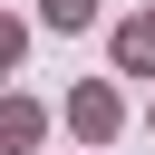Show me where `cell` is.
Instances as JSON below:
<instances>
[{
	"instance_id": "cell-5",
	"label": "cell",
	"mask_w": 155,
	"mask_h": 155,
	"mask_svg": "<svg viewBox=\"0 0 155 155\" xmlns=\"http://www.w3.org/2000/svg\"><path fill=\"white\" fill-rule=\"evenodd\" d=\"M19 58H29V29H19V19L0 10V68H19Z\"/></svg>"
},
{
	"instance_id": "cell-1",
	"label": "cell",
	"mask_w": 155,
	"mask_h": 155,
	"mask_svg": "<svg viewBox=\"0 0 155 155\" xmlns=\"http://www.w3.org/2000/svg\"><path fill=\"white\" fill-rule=\"evenodd\" d=\"M116 116H126V107H116V87H107V78H78V87H68V126H78V145H107V136H116Z\"/></svg>"
},
{
	"instance_id": "cell-4",
	"label": "cell",
	"mask_w": 155,
	"mask_h": 155,
	"mask_svg": "<svg viewBox=\"0 0 155 155\" xmlns=\"http://www.w3.org/2000/svg\"><path fill=\"white\" fill-rule=\"evenodd\" d=\"M39 19H48V29H87V19H97V0H39Z\"/></svg>"
},
{
	"instance_id": "cell-2",
	"label": "cell",
	"mask_w": 155,
	"mask_h": 155,
	"mask_svg": "<svg viewBox=\"0 0 155 155\" xmlns=\"http://www.w3.org/2000/svg\"><path fill=\"white\" fill-rule=\"evenodd\" d=\"M39 136H48V107L39 97H0V155H29Z\"/></svg>"
},
{
	"instance_id": "cell-3",
	"label": "cell",
	"mask_w": 155,
	"mask_h": 155,
	"mask_svg": "<svg viewBox=\"0 0 155 155\" xmlns=\"http://www.w3.org/2000/svg\"><path fill=\"white\" fill-rule=\"evenodd\" d=\"M116 78H155V10L116 19Z\"/></svg>"
}]
</instances>
